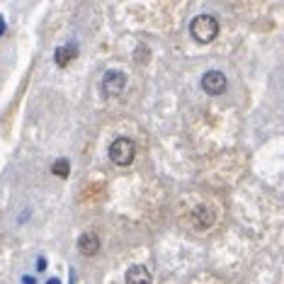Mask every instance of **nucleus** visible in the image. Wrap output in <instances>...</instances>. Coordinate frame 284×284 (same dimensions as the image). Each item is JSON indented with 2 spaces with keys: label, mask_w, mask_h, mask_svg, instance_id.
<instances>
[{
  "label": "nucleus",
  "mask_w": 284,
  "mask_h": 284,
  "mask_svg": "<svg viewBox=\"0 0 284 284\" xmlns=\"http://www.w3.org/2000/svg\"><path fill=\"white\" fill-rule=\"evenodd\" d=\"M127 284H153V277L148 272V267L143 265H131L127 270Z\"/></svg>",
  "instance_id": "6"
},
{
  "label": "nucleus",
  "mask_w": 284,
  "mask_h": 284,
  "mask_svg": "<svg viewBox=\"0 0 284 284\" xmlns=\"http://www.w3.org/2000/svg\"><path fill=\"white\" fill-rule=\"evenodd\" d=\"M68 275H71V280H68V284H75V270H73V267H71V272H68Z\"/></svg>",
  "instance_id": "13"
},
{
  "label": "nucleus",
  "mask_w": 284,
  "mask_h": 284,
  "mask_svg": "<svg viewBox=\"0 0 284 284\" xmlns=\"http://www.w3.org/2000/svg\"><path fill=\"white\" fill-rule=\"evenodd\" d=\"M46 284H61V280H59V277H51V280H49Z\"/></svg>",
  "instance_id": "14"
},
{
  "label": "nucleus",
  "mask_w": 284,
  "mask_h": 284,
  "mask_svg": "<svg viewBox=\"0 0 284 284\" xmlns=\"http://www.w3.org/2000/svg\"><path fill=\"white\" fill-rule=\"evenodd\" d=\"M226 75L221 71H207L202 75V90L207 92V95H223L226 92Z\"/></svg>",
  "instance_id": "4"
},
{
  "label": "nucleus",
  "mask_w": 284,
  "mask_h": 284,
  "mask_svg": "<svg viewBox=\"0 0 284 284\" xmlns=\"http://www.w3.org/2000/svg\"><path fill=\"white\" fill-rule=\"evenodd\" d=\"M51 173L56 175V177H61V180H66L68 175H71V163L66 160V158H59L54 165H51Z\"/></svg>",
  "instance_id": "9"
},
{
  "label": "nucleus",
  "mask_w": 284,
  "mask_h": 284,
  "mask_svg": "<svg viewBox=\"0 0 284 284\" xmlns=\"http://www.w3.org/2000/svg\"><path fill=\"white\" fill-rule=\"evenodd\" d=\"M78 250H80V255H85V258L97 255V253H100V236L92 233V231L80 233V238H78Z\"/></svg>",
  "instance_id": "5"
},
{
  "label": "nucleus",
  "mask_w": 284,
  "mask_h": 284,
  "mask_svg": "<svg viewBox=\"0 0 284 284\" xmlns=\"http://www.w3.org/2000/svg\"><path fill=\"white\" fill-rule=\"evenodd\" d=\"M100 87H102V92H105L107 97H117V95L127 87V75L122 71H107L102 75Z\"/></svg>",
  "instance_id": "3"
},
{
  "label": "nucleus",
  "mask_w": 284,
  "mask_h": 284,
  "mask_svg": "<svg viewBox=\"0 0 284 284\" xmlns=\"http://www.w3.org/2000/svg\"><path fill=\"white\" fill-rule=\"evenodd\" d=\"M5 34V17H0V37Z\"/></svg>",
  "instance_id": "12"
},
{
  "label": "nucleus",
  "mask_w": 284,
  "mask_h": 284,
  "mask_svg": "<svg viewBox=\"0 0 284 284\" xmlns=\"http://www.w3.org/2000/svg\"><path fill=\"white\" fill-rule=\"evenodd\" d=\"M134 153H136V148H134V143L129 141V139H114L112 146H109V160L114 165H119V168L131 165Z\"/></svg>",
  "instance_id": "2"
},
{
  "label": "nucleus",
  "mask_w": 284,
  "mask_h": 284,
  "mask_svg": "<svg viewBox=\"0 0 284 284\" xmlns=\"http://www.w3.org/2000/svg\"><path fill=\"white\" fill-rule=\"evenodd\" d=\"M190 34L199 44H209L218 37V20L214 15H197L190 24Z\"/></svg>",
  "instance_id": "1"
},
{
  "label": "nucleus",
  "mask_w": 284,
  "mask_h": 284,
  "mask_svg": "<svg viewBox=\"0 0 284 284\" xmlns=\"http://www.w3.org/2000/svg\"><path fill=\"white\" fill-rule=\"evenodd\" d=\"M192 223H195V228H209L214 223V214L207 212V207H197L195 216H192Z\"/></svg>",
  "instance_id": "8"
},
{
  "label": "nucleus",
  "mask_w": 284,
  "mask_h": 284,
  "mask_svg": "<svg viewBox=\"0 0 284 284\" xmlns=\"http://www.w3.org/2000/svg\"><path fill=\"white\" fill-rule=\"evenodd\" d=\"M37 270H39V272H42V270H46V258H44V255H39V258H37Z\"/></svg>",
  "instance_id": "10"
},
{
  "label": "nucleus",
  "mask_w": 284,
  "mask_h": 284,
  "mask_svg": "<svg viewBox=\"0 0 284 284\" xmlns=\"http://www.w3.org/2000/svg\"><path fill=\"white\" fill-rule=\"evenodd\" d=\"M22 284H37V280L29 277V275H24V277H22Z\"/></svg>",
  "instance_id": "11"
},
{
  "label": "nucleus",
  "mask_w": 284,
  "mask_h": 284,
  "mask_svg": "<svg viewBox=\"0 0 284 284\" xmlns=\"http://www.w3.org/2000/svg\"><path fill=\"white\" fill-rule=\"evenodd\" d=\"M75 56H78V49L75 46H59L56 51H54V61H56V66L59 68H66V66H71V61H75Z\"/></svg>",
  "instance_id": "7"
}]
</instances>
